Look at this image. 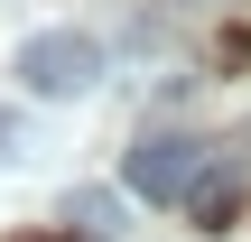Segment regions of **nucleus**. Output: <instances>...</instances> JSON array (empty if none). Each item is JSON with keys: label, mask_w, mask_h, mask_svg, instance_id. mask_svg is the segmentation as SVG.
Returning <instances> with one entry per match:
<instances>
[{"label": "nucleus", "mask_w": 251, "mask_h": 242, "mask_svg": "<svg viewBox=\"0 0 251 242\" xmlns=\"http://www.w3.org/2000/svg\"><path fill=\"white\" fill-rule=\"evenodd\" d=\"M65 224H75V242H102L130 224V196H112V187H75L65 196Z\"/></svg>", "instance_id": "obj_4"}, {"label": "nucleus", "mask_w": 251, "mask_h": 242, "mask_svg": "<svg viewBox=\"0 0 251 242\" xmlns=\"http://www.w3.org/2000/svg\"><path fill=\"white\" fill-rule=\"evenodd\" d=\"M93 75H102V47H93L84 28H37V37L19 47V84H28L37 103H75Z\"/></svg>", "instance_id": "obj_1"}, {"label": "nucleus", "mask_w": 251, "mask_h": 242, "mask_svg": "<svg viewBox=\"0 0 251 242\" xmlns=\"http://www.w3.org/2000/svg\"><path fill=\"white\" fill-rule=\"evenodd\" d=\"M19 149H28V131H19V121L0 112V159H19Z\"/></svg>", "instance_id": "obj_5"}, {"label": "nucleus", "mask_w": 251, "mask_h": 242, "mask_svg": "<svg viewBox=\"0 0 251 242\" xmlns=\"http://www.w3.org/2000/svg\"><path fill=\"white\" fill-rule=\"evenodd\" d=\"M214 168V149L205 140H186V131H158V140H140L130 149V196H158V205H186V187Z\"/></svg>", "instance_id": "obj_2"}, {"label": "nucleus", "mask_w": 251, "mask_h": 242, "mask_svg": "<svg viewBox=\"0 0 251 242\" xmlns=\"http://www.w3.org/2000/svg\"><path fill=\"white\" fill-rule=\"evenodd\" d=\"M233 205H242V187H233V159L214 149V168H205V177L186 187V224H205V233H224V224H233Z\"/></svg>", "instance_id": "obj_3"}]
</instances>
